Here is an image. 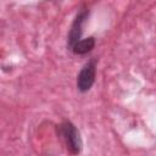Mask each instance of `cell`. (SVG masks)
Returning <instances> with one entry per match:
<instances>
[{
	"mask_svg": "<svg viewBox=\"0 0 156 156\" xmlns=\"http://www.w3.org/2000/svg\"><path fill=\"white\" fill-rule=\"evenodd\" d=\"M95 73H96V65L95 61L91 60L88 63H85L84 67L80 69L77 78V88L80 91H88L94 84Z\"/></svg>",
	"mask_w": 156,
	"mask_h": 156,
	"instance_id": "7a4b0ae2",
	"label": "cell"
},
{
	"mask_svg": "<svg viewBox=\"0 0 156 156\" xmlns=\"http://www.w3.org/2000/svg\"><path fill=\"white\" fill-rule=\"evenodd\" d=\"M88 16V12L87 11H82L74 20L72 27H71V30H69V34H68V43H67V46L69 49L73 48V45L80 40V35H82V24L85 20V17Z\"/></svg>",
	"mask_w": 156,
	"mask_h": 156,
	"instance_id": "3957f363",
	"label": "cell"
},
{
	"mask_svg": "<svg viewBox=\"0 0 156 156\" xmlns=\"http://www.w3.org/2000/svg\"><path fill=\"white\" fill-rule=\"evenodd\" d=\"M60 134L62 136V139L66 143L67 149L72 152V154H78L82 150V140L79 136L78 130L76 129V127L69 123V122H65L60 126Z\"/></svg>",
	"mask_w": 156,
	"mask_h": 156,
	"instance_id": "6da1fadb",
	"label": "cell"
},
{
	"mask_svg": "<svg viewBox=\"0 0 156 156\" xmlns=\"http://www.w3.org/2000/svg\"><path fill=\"white\" fill-rule=\"evenodd\" d=\"M94 45H95V39H94L93 37H90V38H87V39H80V40H78V41L73 45V48H72L71 50H72L74 54L83 55V54L89 52V51L94 48Z\"/></svg>",
	"mask_w": 156,
	"mask_h": 156,
	"instance_id": "277c9868",
	"label": "cell"
}]
</instances>
